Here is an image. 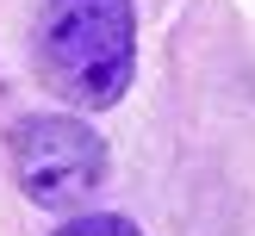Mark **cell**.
Returning a JSON list of instances; mask_svg holds the SVG:
<instances>
[{
    "label": "cell",
    "instance_id": "cell-1",
    "mask_svg": "<svg viewBox=\"0 0 255 236\" xmlns=\"http://www.w3.org/2000/svg\"><path fill=\"white\" fill-rule=\"evenodd\" d=\"M37 69L62 99L87 112L125 99L137 69L131 0H44L37 6Z\"/></svg>",
    "mask_w": 255,
    "mask_h": 236
},
{
    "label": "cell",
    "instance_id": "cell-2",
    "mask_svg": "<svg viewBox=\"0 0 255 236\" xmlns=\"http://www.w3.org/2000/svg\"><path fill=\"white\" fill-rule=\"evenodd\" d=\"M6 156H12L19 193L44 211L81 205L106 180V143L81 118H19L6 131Z\"/></svg>",
    "mask_w": 255,
    "mask_h": 236
},
{
    "label": "cell",
    "instance_id": "cell-3",
    "mask_svg": "<svg viewBox=\"0 0 255 236\" xmlns=\"http://www.w3.org/2000/svg\"><path fill=\"white\" fill-rule=\"evenodd\" d=\"M56 236H137V224H125V218H75Z\"/></svg>",
    "mask_w": 255,
    "mask_h": 236
}]
</instances>
